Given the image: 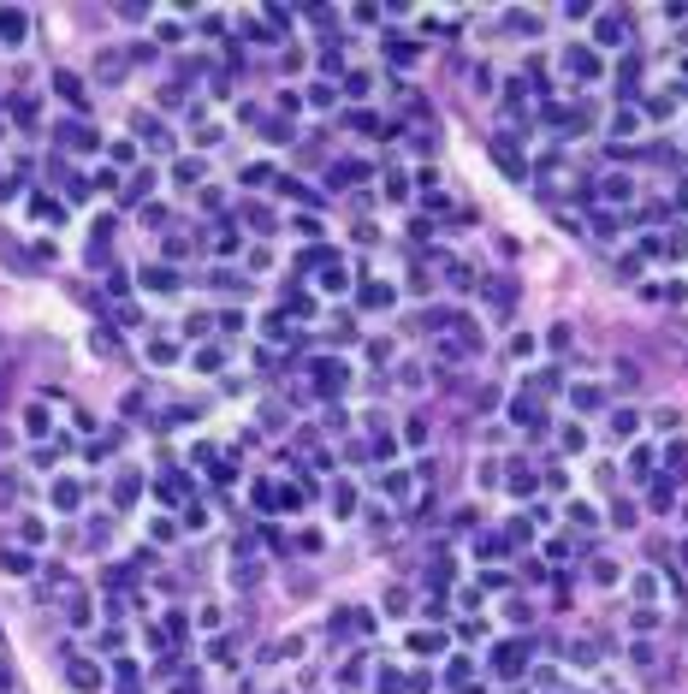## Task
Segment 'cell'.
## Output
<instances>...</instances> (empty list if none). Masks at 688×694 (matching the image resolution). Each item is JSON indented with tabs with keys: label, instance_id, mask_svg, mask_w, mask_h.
Returning <instances> with one entry per match:
<instances>
[{
	"label": "cell",
	"instance_id": "obj_11",
	"mask_svg": "<svg viewBox=\"0 0 688 694\" xmlns=\"http://www.w3.org/2000/svg\"><path fill=\"white\" fill-rule=\"evenodd\" d=\"M599 42H606V48L623 42V18H599Z\"/></svg>",
	"mask_w": 688,
	"mask_h": 694
},
{
	"label": "cell",
	"instance_id": "obj_1",
	"mask_svg": "<svg viewBox=\"0 0 688 694\" xmlns=\"http://www.w3.org/2000/svg\"><path fill=\"white\" fill-rule=\"evenodd\" d=\"M344 386H350V368H339V362H315V392L332 398V392H344Z\"/></svg>",
	"mask_w": 688,
	"mask_h": 694
},
{
	"label": "cell",
	"instance_id": "obj_10",
	"mask_svg": "<svg viewBox=\"0 0 688 694\" xmlns=\"http://www.w3.org/2000/svg\"><path fill=\"white\" fill-rule=\"evenodd\" d=\"M54 89H60V95H65V101H72V107H83V84H77L72 72H60V77H54Z\"/></svg>",
	"mask_w": 688,
	"mask_h": 694
},
{
	"label": "cell",
	"instance_id": "obj_6",
	"mask_svg": "<svg viewBox=\"0 0 688 694\" xmlns=\"http://www.w3.org/2000/svg\"><path fill=\"white\" fill-rule=\"evenodd\" d=\"M510 416H516V427H540V404H534V398H516Z\"/></svg>",
	"mask_w": 688,
	"mask_h": 694
},
{
	"label": "cell",
	"instance_id": "obj_19",
	"mask_svg": "<svg viewBox=\"0 0 688 694\" xmlns=\"http://www.w3.org/2000/svg\"><path fill=\"white\" fill-rule=\"evenodd\" d=\"M12 492H18V481H12V475H0V510L12 505Z\"/></svg>",
	"mask_w": 688,
	"mask_h": 694
},
{
	"label": "cell",
	"instance_id": "obj_3",
	"mask_svg": "<svg viewBox=\"0 0 688 694\" xmlns=\"http://www.w3.org/2000/svg\"><path fill=\"white\" fill-rule=\"evenodd\" d=\"M569 72H576V77H599V54H587V48H569Z\"/></svg>",
	"mask_w": 688,
	"mask_h": 694
},
{
	"label": "cell",
	"instance_id": "obj_5",
	"mask_svg": "<svg viewBox=\"0 0 688 694\" xmlns=\"http://www.w3.org/2000/svg\"><path fill=\"white\" fill-rule=\"evenodd\" d=\"M498 671H505V676L523 671V641H505V647H498Z\"/></svg>",
	"mask_w": 688,
	"mask_h": 694
},
{
	"label": "cell",
	"instance_id": "obj_18",
	"mask_svg": "<svg viewBox=\"0 0 688 694\" xmlns=\"http://www.w3.org/2000/svg\"><path fill=\"white\" fill-rule=\"evenodd\" d=\"M321 285H327V291H344V285H350V273H344V268H327Z\"/></svg>",
	"mask_w": 688,
	"mask_h": 694
},
{
	"label": "cell",
	"instance_id": "obj_12",
	"mask_svg": "<svg viewBox=\"0 0 688 694\" xmlns=\"http://www.w3.org/2000/svg\"><path fill=\"white\" fill-rule=\"evenodd\" d=\"M54 505H60V510H77V481H60V487H54Z\"/></svg>",
	"mask_w": 688,
	"mask_h": 694
},
{
	"label": "cell",
	"instance_id": "obj_16",
	"mask_svg": "<svg viewBox=\"0 0 688 694\" xmlns=\"http://www.w3.org/2000/svg\"><path fill=\"white\" fill-rule=\"evenodd\" d=\"M362 303L380 309V303H392V291H386V285H362Z\"/></svg>",
	"mask_w": 688,
	"mask_h": 694
},
{
	"label": "cell",
	"instance_id": "obj_9",
	"mask_svg": "<svg viewBox=\"0 0 688 694\" xmlns=\"http://www.w3.org/2000/svg\"><path fill=\"white\" fill-rule=\"evenodd\" d=\"M95 683H102V671L83 665V659H72V688H95Z\"/></svg>",
	"mask_w": 688,
	"mask_h": 694
},
{
	"label": "cell",
	"instance_id": "obj_20",
	"mask_svg": "<svg viewBox=\"0 0 688 694\" xmlns=\"http://www.w3.org/2000/svg\"><path fill=\"white\" fill-rule=\"evenodd\" d=\"M119 694H137V688H119Z\"/></svg>",
	"mask_w": 688,
	"mask_h": 694
},
{
	"label": "cell",
	"instance_id": "obj_13",
	"mask_svg": "<svg viewBox=\"0 0 688 694\" xmlns=\"http://www.w3.org/2000/svg\"><path fill=\"white\" fill-rule=\"evenodd\" d=\"M386 54H392V60H415V42H404V36H386Z\"/></svg>",
	"mask_w": 688,
	"mask_h": 694
},
{
	"label": "cell",
	"instance_id": "obj_17",
	"mask_svg": "<svg viewBox=\"0 0 688 694\" xmlns=\"http://www.w3.org/2000/svg\"><path fill=\"white\" fill-rule=\"evenodd\" d=\"M611 427H617V434H635V427H641V416H635V409H617Z\"/></svg>",
	"mask_w": 688,
	"mask_h": 694
},
{
	"label": "cell",
	"instance_id": "obj_4",
	"mask_svg": "<svg viewBox=\"0 0 688 694\" xmlns=\"http://www.w3.org/2000/svg\"><path fill=\"white\" fill-rule=\"evenodd\" d=\"M0 36H6V42H24V12L0 6Z\"/></svg>",
	"mask_w": 688,
	"mask_h": 694
},
{
	"label": "cell",
	"instance_id": "obj_8",
	"mask_svg": "<svg viewBox=\"0 0 688 694\" xmlns=\"http://www.w3.org/2000/svg\"><path fill=\"white\" fill-rule=\"evenodd\" d=\"M60 137H65V148H72V155H83V148H95V137H89V131H83V125H65Z\"/></svg>",
	"mask_w": 688,
	"mask_h": 694
},
{
	"label": "cell",
	"instance_id": "obj_15",
	"mask_svg": "<svg viewBox=\"0 0 688 694\" xmlns=\"http://www.w3.org/2000/svg\"><path fill=\"white\" fill-rule=\"evenodd\" d=\"M665 463H670V475H688V445H670Z\"/></svg>",
	"mask_w": 688,
	"mask_h": 694
},
{
	"label": "cell",
	"instance_id": "obj_2",
	"mask_svg": "<svg viewBox=\"0 0 688 694\" xmlns=\"http://www.w3.org/2000/svg\"><path fill=\"white\" fill-rule=\"evenodd\" d=\"M143 291H155V297L178 291V273H173V268H155V261H148V268H143Z\"/></svg>",
	"mask_w": 688,
	"mask_h": 694
},
{
	"label": "cell",
	"instance_id": "obj_14",
	"mask_svg": "<svg viewBox=\"0 0 688 694\" xmlns=\"http://www.w3.org/2000/svg\"><path fill=\"white\" fill-rule=\"evenodd\" d=\"M24 427H30V434H48V409L30 404V409H24Z\"/></svg>",
	"mask_w": 688,
	"mask_h": 694
},
{
	"label": "cell",
	"instance_id": "obj_7",
	"mask_svg": "<svg viewBox=\"0 0 688 694\" xmlns=\"http://www.w3.org/2000/svg\"><path fill=\"white\" fill-rule=\"evenodd\" d=\"M0 570H6V575H30V552L6 546V552H0Z\"/></svg>",
	"mask_w": 688,
	"mask_h": 694
}]
</instances>
